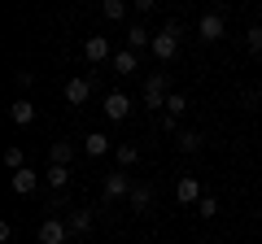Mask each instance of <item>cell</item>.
<instances>
[{"label": "cell", "mask_w": 262, "mask_h": 244, "mask_svg": "<svg viewBox=\"0 0 262 244\" xmlns=\"http://www.w3.org/2000/svg\"><path fill=\"white\" fill-rule=\"evenodd\" d=\"M245 44H249L253 57H262V27H249V31H245Z\"/></svg>", "instance_id": "obj_24"}, {"label": "cell", "mask_w": 262, "mask_h": 244, "mask_svg": "<svg viewBox=\"0 0 262 244\" xmlns=\"http://www.w3.org/2000/svg\"><path fill=\"white\" fill-rule=\"evenodd\" d=\"M13 83H18L22 92H31V83H35V75H31V70H18V75H13Z\"/></svg>", "instance_id": "obj_26"}, {"label": "cell", "mask_w": 262, "mask_h": 244, "mask_svg": "<svg viewBox=\"0 0 262 244\" xmlns=\"http://www.w3.org/2000/svg\"><path fill=\"white\" fill-rule=\"evenodd\" d=\"M196 214H201V218H214V214H219V201H214V197L206 192V197L196 201Z\"/></svg>", "instance_id": "obj_25"}, {"label": "cell", "mask_w": 262, "mask_h": 244, "mask_svg": "<svg viewBox=\"0 0 262 244\" xmlns=\"http://www.w3.org/2000/svg\"><path fill=\"white\" fill-rule=\"evenodd\" d=\"M175 144H179V153H201V149H206L201 131H179V135H175Z\"/></svg>", "instance_id": "obj_19"}, {"label": "cell", "mask_w": 262, "mask_h": 244, "mask_svg": "<svg viewBox=\"0 0 262 244\" xmlns=\"http://www.w3.org/2000/svg\"><path fill=\"white\" fill-rule=\"evenodd\" d=\"M44 183L53 192H66V188H70V170H66V166H48L44 170Z\"/></svg>", "instance_id": "obj_18"}, {"label": "cell", "mask_w": 262, "mask_h": 244, "mask_svg": "<svg viewBox=\"0 0 262 244\" xmlns=\"http://www.w3.org/2000/svg\"><path fill=\"white\" fill-rule=\"evenodd\" d=\"M70 223H66L61 214H53V218H44L39 223V244H70Z\"/></svg>", "instance_id": "obj_3"}, {"label": "cell", "mask_w": 262, "mask_h": 244, "mask_svg": "<svg viewBox=\"0 0 262 244\" xmlns=\"http://www.w3.org/2000/svg\"><path fill=\"white\" fill-rule=\"evenodd\" d=\"M162 131H166V135H179V122L170 118V113H162Z\"/></svg>", "instance_id": "obj_27"}, {"label": "cell", "mask_w": 262, "mask_h": 244, "mask_svg": "<svg viewBox=\"0 0 262 244\" xmlns=\"http://www.w3.org/2000/svg\"><path fill=\"white\" fill-rule=\"evenodd\" d=\"M70 157H75V144L70 140H53L48 144V166H70Z\"/></svg>", "instance_id": "obj_15"}, {"label": "cell", "mask_w": 262, "mask_h": 244, "mask_svg": "<svg viewBox=\"0 0 262 244\" xmlns=\"http://www.w3.org/2000/svg\"><path fill=\"white\" fill-rule=\"evenodd\" d=\"M70 244H88V240H70Z\"/></svg>", "instance_id": "obj_29"}, {"label": "cell", "mask_w": 262, "mask_h": 244, "mask_svg": "<svg viewBox=\"0 0 262 244\" xmlns=\"http://www.w3.org/2000/svg\"><path fill=\"white\" fill-rule=\"evenodd\" d=\"M101 109H105V118H110V122H127L131 118V96L127 92H110Z\"/></svg>", "instance_id": "obj_6"}, {"label": "cell", "mask_w": 262, "mask_h": 244, "mask_svg": "<svg viewBox=\"0 0 262 244\" xmlns=\"http://www.w3.org/2000/svg\"><path fill=\"white\" fill-rule=\"evenodd\" d=\"M127 201H131V209H136V214H149V209H153V188H149V183H136Z\"/></svg>", "instance_id": "obj_16"}, {"label": "cell", "mask_w": 262, "mask_h": 244, "mask_svg": "<svg viewBox=\"0 0 262 244\" xmlns=\"http://www.w3.org/2000/svg\"><path fill=\"white\" fill-rule=\"evenodd\" d=\"M153 57H158L162 66H170L175 61V53H179V22H166V27L153 35V48H149Z\"/></svg>", "instance_id": "obj_1"}, {"label": "cell", "mask_w": 262, "mask_h": 244, "mask_svg": "<svg viewBox=\"0 0 262 244\" xmlns=\"http://www.w3.org/2000/svg\"><path fill=\"white\" fill-rule=\"evenodd\" d=\"M162 113H170V118L188 113V96H184V92H170V96H166V109H162Z\"/></svg>", "instance_id": "obj_22"}, {"label": "cell", "mask_w": 262, "mask_h": 244, "mask_svg": "<svg viewBox=\"0 0 262 244\" xmlns=\"http://www.w3.org/2000/svg\"><path fill=\"white\" fill-rule=\"evenodd\" d=\"M127 48H136V53H140V48H153V35L140 27V22H136V27L127 31Z\"/></svg>", "instance_id": "obj_20"}, {"label": "cell", "mask_w": 262, "mask_h": 244, "mask_svg": "<svg viewBox=\"0 0 262 244\" xmlns=\"http://www.w3.org/2000/svg\"><path fill=\"white\" fill-rule=\"evenodd\" d=\"M92 87H96V75H79V79H70L66 83V105H88L92 101Z\"/></svg>", "instance_id": "obj_5"}, {"label": "cell", "mask_w": 262, "mask_h": 244, "mask_svg": "<svg viewBox=\"0 0 262 244\" xmlns=\"http://www.w3.org/2000/svg\"><path fill=\"white\" fill-rule=\"evenodd\" d=\"M5 166H9V170H22V166H27V153H22L18 144H9V149H5Z\"/></svg>", "instance_id": "obj_23"}, {"label": "cell", "mask_w": 262, "mask_h": 244, "mask_svg": "<svg viewBox=\"0 0 262 244\" xmlns=\"http://www.w3.org/2000/svg\"><path fill=\"white\" fill-rule=\"evenodd\" d=\"M131 5H136V9H140V13H149V9H158V0H131Z\"/></svg>", "instance_id": "obj_28"}, {"label": "cell", "mask_w": 262, "mask_h": 244, "mask_svg": "<svg viewBox=\"0 0 262 244\" xmlns=\"http://www.w3.org/2000/svg\"><path fill=\"white\" fill-rule=\"evenodd\" d=\"M66 223H70V231H75L79 240H83V235L92 231V223H96V214H92V209H70V214H66Z\"/></svg>", "instance_id": "obj_12"}, {"label": "cell", "mask_w": 262, "mask_h": 244, "mask_svg": "<svg viewBox=\"0 0 262 244\" xmlns=\"http://www.w3.org/2000/svg\"><path fill=\"white\" fill-rule=\"evenodd\" d=\"M223 18H219V13H201V22H196V35L206 39V44H219V39H223Z\"/></svg>", "instance_id": "obj_10"}, {"label": "cell", "mask_w": 262, "mask_h": 244, "mask_svg": "<svg viewBox=\"0 0 262 244\" xmlns=\"http://www.w3.org/2000/svg\"><path fill=\"white\" fill-rule=\"evenodd\" d=\"M101 13H105V22H122L127 18V0H101Z\"/></svg>", "instance_id": "obj_21"}, {"label": "cell", "mask_w": 262, "mask_h": 244, "mask_svg": "<svg viewBox=\"0 0 262 244\" xmlns=\"http://www.w3.org/2000/svg\"><path fill=\"white\" fill-rule=\"evenodd\" d=\"M166 83H170V70H153L149 79H144V105H149L153 113H162L166 109Z\"/></svg>", "instance_id": "obj_2"}, {"label": "cell", "mask_w": 262, "mask_h": 244, "mask_svg": "<svg viewBox=\"0 0 262 244\" xmlns=\"http://www.w3.org/2000/svg\"><path fill=\"white\" fill-rule=\"evenodd\" d=\"M83 153L88 157H105V153H114V140L101 135V131H92V135H83Z\"/></svg>", "instance_id": "obj_14"}, {"label": "cell", "mask_w": 262, "mask_h": 244, "mask_svg": "<svg viewBox=\"0 0 262 244\" xmlns=\"http://www.w3.org/2000/svg\"><path fill=\"white\" fill-rule=\"evenodd\" d=\"M9 118H13V127H31V122H35V105H31L27 96H18V101L9 105Z\"/></svg>", "instance_id": "obj_13"}, {"label": "cell", "mask_w": 262, "mask_h": 244, "mask_svg": "<svg viewBox=\"0 0 262 244\" xmlns=\"http://www.w3.org/2000/svg\"><path fill=\"white\" fill-rule=\"evenodd\" d=\"M210 5H223V0H210Z\"/></svg>", "instance_id": "obj_30"}, {"label": "cell", "mask_w": 262, "mask_h": 244, "mask_svg": "<svg viewBox=\"0 0 262 244\" xmlns=\"http://www.w3.org/2000/svg\"><path fill=\"white\" fill-rule=\"evenodd\" d=\"M114 161H118V170H131L140 161V149L136 144H114Z\"/></svg>", "instance_id": "obj_17"}, {"label": "cell", "mask_w": 262, "mask_h": 244, "mask_svg": "<svg viewBox=\"0 0 262 244\" xmlns=\"http://www.w3.org/2000/svg\"><path fill=\"white\" fill-rule=\"evenodd\" d=\"M201 197H206V192H201V179L196 175H179V183H175V201L179 205H196Z\"/></svg>", "instance_id": "obj_7"}, {"label": "cell", "mask_w": 262, "mask_h": 244, "mask_svg": "<svg viewBox=\"0 0 262 244\" xmlns=\"http://www.w3.org/2000/svg\"><path fill=\"white\" fill-rule=\"evenodd\" d=\"M83 57L92 61V66H101V61H114L110 39H105V35H88V39H83Z\"/></svg>", "instance_id": "obj_9"}, {"label": "cell", "mask_w": 262, "mask_h": 244, "mask_svg": "<svg viewBox=\"0 0 262 244\" xmlns=\"http://www.w3.org/2000/svg\"><path fill=\"white\" fill-rule=\"evenodd\" d=\"M44 183V175H35L31 166H22V170H13V179H9V188L18 192V197H31V192Z\"/></svg>", "instance_id": "obj_8"}, {"label": "cell", "mask_w": 262, "mask_h": 244, "mask_svg": "<svg viewBox=\"0 0 262 244\" xmlns=\"http://www.w3.org/2000/svg\"><path fill=\"white\" fill-rule=\"evenodd\" d=\"M114 75H136V70H140V53H136V48H122V53H114Z\"/></svg>", "instance_id": "obj_11"}, {"label": "cell", "mask_w": 262, "mask_h": 244, "mask_svg": "<svg viewBox=\"0 0 262 244\" xmlns=\"http://www.w3.org/2000/svg\"><path fill=\"white\" fill-rule=\"evenodd\" d=\"M101 188H105V201H122V197H131V188H136V179H131L127 170H110Z\"/></svg>", "instance_id": "obj_4"}, {"label": "cell", "mask_w": 262, "mask_h": 244, "mask_svg": "<svg viewBox=\"0 0 262 244\" xmlns=\"http://www.w3.org/2000/svg\"><path fill=\"white\" fill-rule=\"evenodd\" d=\"M258 9H262V0H258Z\"/></svg>", "instance_id": "obj_31"}]
</instances>
